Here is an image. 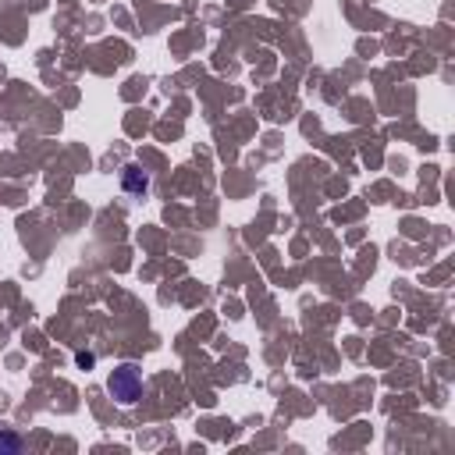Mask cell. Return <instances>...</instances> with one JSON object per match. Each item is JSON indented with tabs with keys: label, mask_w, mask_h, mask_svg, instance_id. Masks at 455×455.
I'll return each instance as SVG.
<instances>
[{
	"label": "cell",
	"mask_w": 455,
	"mask_h": 455,
	"mask_svg": "<svg viewBox=\"0 0 455 455\" xmlns=\"http://www.w3.org/2000/svg\"><path fill=\"white\" fill-rule=\"evenodd\" d=\"M93 363H96L93 356H85V352H78V367H93Z\"/></svg>",
	"instance_id": "cell-4"
},
{
	"label": "cell",
	"mask_w": 455,
	"mask_h": 455,
	"mask_svg": "<svg viewBox=\"0 0 455 455\" xmlns=\"http://www.w3.org/2000/svg\"><path fill=\"white\" fill-rule=\"evenodd\" d=\"M125 189H128V192H146V189H150V182H146V174L139 178V171H135V167H128V171H125Z\"/></svg>",
	"instance_id": "cell-2"
},
{
	"label": "cell",
	"mask_w": 455,
	"mask_h": 455,
	"mask_svg": "<svg viewBox=\"0 0 455 455\" xmlns=\"http://www.w3.org/2000/svg\"><path fill=\"white\" fill-rule=\"evenodd\" d=\"M18 449H21V441L14 434H0V452H18Z\"/></svg>",
	"instance_id": "cell-3"
},
{
	"label": "cell",
	"mask_w": 455,
	"mask_h": 455,
	"mask_svg": "<svg viewBox=\"0 0 455 455\" xmlns=\"http://www.w3.org/2000/svg\"><path fill=\"white\" fill-rule=\"evenodd\" d=\"M107 392H110L121 406L139 402V399H142V374H139V367H132V363L117 367V370L110 374V381H107Z\"/></svg>",
	"instance_id": "cell-1"
}]
</instances>
